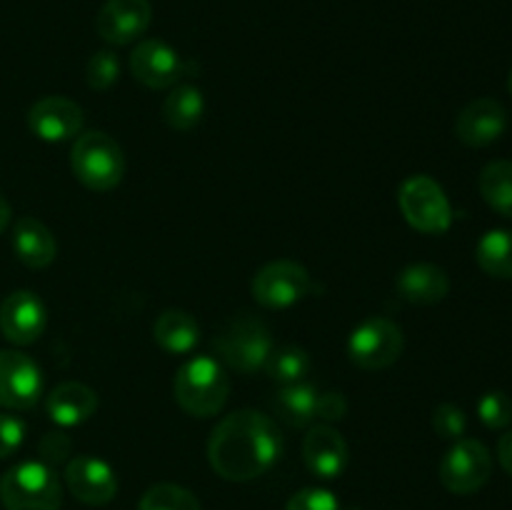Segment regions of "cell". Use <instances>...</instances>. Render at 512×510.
<instances>
[{"instance_id": "9", "label": "cell", "mask_w": 512, "mask_h": 510, "mask_svg": "<svg viewBox=\"0 0 512 510\" xmlns=\"http://www.w3.org/2000/svg\"><path fill=\"white\" fill-rule=\"evenodd\" d=\"M250 290L263 308L280 310L300 303L313 290V278L295 260H273L255 273Z\"/></svg>"}, {"instance_id": "14", "label": "cell", "mask_w": 512, "mask_h": 510, "mask_svg": "<svg viewBox=\"0 0 512 510\" xmlns=\"http://www.w3.org/2000/svg\"><path fill=\"white\" fill-rule=\"evenodd\" d=\"M65 485L83 505H108L118 493V475L105 460L75 455L65 465Z\"/></svg>"}, {"instance_id": "23", "label": "cell", "mask_w": 512, "mask_h": 510, "mask_svg": "<svg viewBox=\"0 0 512 510\" xmlns=\"http://www.w3.org/2000/svg\"><path fill=\"white\" fill-rule=\"evenodd\" d=\"M205 115V98L195 85H178L163 103V118L173 130H193Z\"/></svg>"}, {"instance_id": "30", "label": "cell", "mask_w": 512, "mask_h": 510, "mask_svg": "<svg viewBox=\"0 0 512 510\" xmlns=\"http://www.w3.org/2000/svg\"><path fill=\"white\" fill-rule=\"evenodd\" d=\"M433 428L440 438L445 440H460L468 430V418H465L463 410L453 403H440L433 410Z\"/></svg>"}, {"instance_id": "1", "label": "cell", "mask_w": 512, "mask_h": 510, "mask_svg": "<svg viewBox=\"0 0 512 510\" xmlns=\"http://www.w3.org/2000/svg\"><path fill=\"white\" fill-rule=\"evenodd\" d=\"M283 455V435L273 418L258 410L225 415L208 440L210 468L225 480L248 483L268 473Z\"/></svg>"}, {"instance_id": "4", "label": "cell", "mask_w": 512, "mask_h": 510, "mask_svg": "<svg viewBox=\"0 0 512 510\" xmlns=\"http://www.w3.org/2000/svg\"><path fill=\"white\" fill-rule=\"evenodd\" d=\"M0 500L5 510H60L63 485L48 463L25 460L0 478Z\"/></svg>"}, {"instance_id": "33", "label": "cell", "mask_w": 512, "mask_h": 510, "mask_svg": "<svg viewBox=\"0 0 512 510\" xmlns=\"http://www.w3.org/2000/svg\"><path fill=\"white\" fill-rule=\"evenodd\" d=\"M40 453H43V463H48L50 468L58 463H65V455L70 453V440L63 433H48L40 443Z\"/></svg>"}, {"instance_id": "31", "label": "cell", "mask_w": 512, "mask_h": 510, "mask_svg": "<svg viewBox=\"0 0 512 510\" xmlns=\"http://www.w3.org/2000/svg\"><path fill=\"white\" fill-rule=\"evenodd\" d=\"M285 510H340V500L325 488H303L288 500Z\"/></svg>"}, {"instance_id": "19", "label": "cell", "mask_w": 512, "mask_h": 510, "mask_svg": "<svg viewBox=\"0 0 512 510\" xmlns=\"http://www.w3.org/2000/svg\"><path fill=\"white\" fill-rule=\"evenodd\" d=\"M400 298L413 305H435L450 293V278L440 265L415 263L398 275Z\"/></svg>"}, {"instance_id": "11", "label": "cell", "mask_w": 512, "mask_h": 510, "mask_svg": "<svg viewBox=\"0 0 512 510\" xmlns=\"http://www.w3.org/2000/svg\"><path fill=\"white\" fill-rule=\"evenodd\" d=\"M85 125L83 108L75 100L63 95H48L40 98L28 110V128L35 138L45 143H65V140L80 135Z\"/></svg>"}, {"instance_id": "34", "label": "cell", "mask_w": 512, "mask_h": 510, "mask_svg": "<svg viewBox=\"0 0 512 510\" xmlns=\"http://www.w3.org/2000/svg\"><path fill=\"white\" fill-rule=\"evenodd\" d=\"M345 413H348V400L343 393L318 395V418L333 423V420H343Z\"/></svg>"}, {"instance_id": "15", "label": "cell", "mask_w": 512, "mask_h": 510, "mask_svg": "<svg viewBox=\"0 0 512 510\" xmlns=\"http://www.w3.org/2000/svg\"><path fill=\"white\" fill-rule=\"evenodd\" d=\"M48 310L30 290H15L0 303V330L15 345H30L45 333Z\"/></svg>"}, {"instance_id": "10", "label": "cell", "mask_w": 512, "mask_h": 510, "mask_svg": "<svg viewBox=\"0 0 512 510\" xmlns=\"http://www.w3.org/2000/svg\"><path fill=\"white\" fill-rule=\"evenodd\" d=\"M43 395V373L30 355L0 350V408L28 410Z\"/></svg>"}, {"instance_id": "24", "label": "cell", "mask_w": 512, "mask_h": 510, "mask_svg": "<svg viewBox=\"0 0 512 510\" xmlns=\"http://www.w3.org/2000/svg\"><path fill=\"white\" fill-rule=\"evenodd\" d=\"M475 260L493 278L512 280V230H488L475 248Z\"/></svg>"}, {"instance_id": "3", "label": "cell", "mask_w": 512, "mask_h": 510, "mask_svg": "<svg viewBox=\"0 0 512 510\" xmlns=\"http://www.w3.org/2000/svg\"><path fill=\"white\" fill-rule=\"evenodd\" d=\"M70 168L88 190L108 193L118 188L125 175L123 148L103 130H90L75 138L70 150Z\"/></svg>"}, {"instance_id": "18", "label": "cell", "mask_w": 512, "mask_h": 510, "mask_svg": "<svg viewBox=\"0 0 512 510\" xmlns=\"http://www.w3.org/2000/svg\"><path fill=\"white\" fill-rule=\"evenodd\" d=\"M45 408H48L53 423L73 428V425H83L85 420L93 418L98 410V395L83 383H60L48 393Z\"/></svg>"}, {"instance_id": "7", "label": "cell", "mask_w": 512, "mask_h": 510, "mask_svg": "<svg viewBox=\"0 0 512 510\" xmlns=\"http://www.w3.org/2000/svg\"><path fill=\"white\" fill-rule=\"evenodd\" d=\"M405 338L398 323L388 318H368L350 333L348 355L358 368L383 370L398 363Z\"/></svg>"}, {"instance_id": "32", "label": "cell", "mask_w": 512, "mask_h": 510, "mask_svg": "<svg viewBox=\"0 0 512 510\" xmlns=\"http://www.w3.org/2000/svg\"><path fill=\"white\" fill-rule=\"evenodd\" d=\"M25 433H28V428H25V423L18 415L0 413V460L18 453L25 440Z\"/></svg>"}, {"instance_id": "20", "label": "cell", "mask_w": 512, "mask_h": 510, "mask_svg": "<svg viewBox=\"0 0 512 510\" xmlns=\"http://www.w3.org/2000/svg\"><path fill=\"white\" fill-rule=\"evenodd\" d=\"M13 250L18 260L28 268H48L58 255V243L45 223L38 218H20L13 228Z\"/></svg>"}, {"instance_id": "2", "label": "cell", "mask_w": 512, "mask_h": 510, "mask_svg": "<svg viewBox=\"0 0 512 510\" xmlns=\"http://www.w3.org/2000/svg\"><path fill=\"white\" fill-rule=\"evenodd\" d=\"M175 400L193 418H213L223 410L230 393V378L223 363L210 355H198L180 365L173 383Z\"/></svg>"}, {"instance_id": "16", "label": "cell", "mask_w": 512, "mask_h": 510, "mask_svg": "<svg viewBox=\"0 0 512 510\" xmlns=\"http://www.w3.org/2000/svg\"><path fill=\"white\" fill-rule=\"evenodd\" d=\"M508 130V110L493 98H478L460 110L455 120V135L470 148H485L503 138Z\"/></svg>"}, {"instance_id": "25", "label": "cell", "mask_w": 512, "mask_h": 510, "mask_svg": "<svg viewBox=\"0 0 512 510\" xmlns=\"http://www.w3.org/2000/svg\"><path fill=\"white\" fill-rule=\"evenodd\" d=\"M480 195L495 213L512 218V163L493 160L480 173Z\"/></svg>"}, {"instance_id": "26", "label": "cell", "mask_w": 512, "mask_h": 510, "mask_svg": "<svg viewBox=\"0 0 512 510\" xmlns=\"http://www.w3.org/2000/svg\"><path fill=\"white\" fill-rule=\"evenodd\" d=\"M310 365L313 363H310L308 350L298 348V345H283V348H273L263 368L275 383L290 385L308 378Z\"/></svg>"}, {"instance_id": "28", "label": "cell", "mask_w": 512, "mask_h": 510, "mask_svg": "<svg viewBox=\"0 0 512 510\" xmlns=\"http://www.w3.org/2000/svg\"><path fill=\"white\" fill-rule=\"evenodd\" d=\"M120 75V60L113 50H98L90 55L88 65H85V80L93 90H108L110 85L118 83Z\"/></svg>"}, {"instance_id": "35", "label": "cell", "mask_w": 512, "mask_h": 510, "mask_svg": "<svg viewBox=\"0 0 512 510\" xmlns=\"http://www.w3.org/2000/svg\"><path fill=\"white\" fill-rule=\"evenodd\" d=\"M498 458H500V465H503V468L512 475V430H510V433H505L503 438H500Z\"/></svg>"}, {"instance_id": "5", "label": "cell", "mask_w": 512, "mask_h": 510, "mask_svg": "<svg viewBox=\"0 0 512 510\" xmlns=\"http://www.w3.org/2000/svg\"><path fill=\"white\" fill-rule=\"evenodd\" d=\"M220 358L238 373H255L273 353L268 325L255 315H238L215 338Z\"/></svg>"}, {"instance_id": "27", "label": "cell", "mask_w": 512, "mask_h": 510, "mask_svg": "<svg viewBox=\"0 0 512 510\" xmlns=\"http://www.w3.org/2000/svg\"><path fill=\"white\" fill-rule=\"evenodd\" d=\"M138 510H200V500L183 485L158 483L145 490Z\"/></svg>"}, {"instance_id": "17", "label": "cell", "mask_w": 512, "mask_h": 510, "mask_svg": "<svg viewBox=\"0 0 512 510\" xmlns=\"http://www.w3.org/2000/svg\"><path fill=\"white\" fill-rule=\"evenodd\" d=\"M303 460L310 473L318 478H340L350 460L348 443L333 425H313L303 440Z\"/></svg>"}, {"instance_id": "8", "label": "cell", "mask_w": 512, "mask_h": 510, "mask_svg": "<svg viewBox=\"0 0 512 510\" xmlns=\"http://www.w3.org/2000/svg\"><path fill=\"white\" fill-rule=\"evenodd\" d=\"M493 473L490 450L480 440L460 438L450 445L440 463V480L455 495L478 493Z\"/></svg>"}, {"instance_id": "21", "label": "cell", "mask_w": 512, "mask_h": 510, "mask_svg": "<svg viewBox=\"0 0 512 510\" xmlns=\"http://www.w3.org/2000/svg\"><path fill=\"white\" fill-rule=\"evenodd\" d=\"M153 338L165 353L185 355L198 345L200 325L185 310H165L153 325Z\"/></svg>"}, {"instance_id": "12", "label": "cell", "mask_w": 512, "mask_h": 510, "mask_svg": "<svg viewBox=\"0 0 512 510\" xmlns=\"http://www.w3.org/2000/svg\"><path fill=\"white\" fill-rule=\"evenodd\" d=\"M130 73L145 88H173L185 73L183 58L165 40H143L130 53Z\"/></svg>"}, {"instance_id": "37", "label": "cell", "mask_w": 512, "mask_h": 510, "mask_svg": "<svg viewBox=\"0 0 512 510\" xmlns=\"http://www.w3.org/2000/svg\"><path fill=\"white\" fill-rule=\"evenodd\" d=\"M508 88H510V95H512V70H510V80H508Z\"/></svg>"}, {"instance_id": "22", "label": "cell", "mask_w": 512, "mask_h": 510, "mask_svg": "<svg viewBox=\"0 0 512 510\" xmlns=\"http://www.w3.org/2000/svg\"><path fill=\"white\" fill-rule=\"evenodd\" d=\"M318 388L305 380L283 385L273 398V410L283 423L293 428H305L318 418Z\"/></svg>"}, {"instance_id": "6", "label": "cell", "mask_w": 512, "mask_h": 510, "mask_svg": "<svg viewBox=\"0 0 512 510\" xmlns=\"http://www.w3.org/2000/svg\"><path fill=\"white\" fill-rule=\"evenodd\" d=\"M398 205L405 220L425 235H440L453 225L448 195L430 175H413L405 180L398 190Z\"/></svg>"}, {"instance_id": "29", "label": "cell", "mask_w": 512, "mask_h": 510, "mask_svg": "<svg viewBox=\"0 0 512 510\" xmlns=\"http://www.w3.org/2000/svg\"><path fill=\"white\" fill-rule=\"evenodd\" d=\"M480 423L488 425L490 430H503L512 423V400L503 390H490L478 403Z\"/></svg>"}, {"instance_id": "13", "label": "cell", "mask_w": 512, "mask_h": 510, "mask_svg": "<svg viewBox=\"0 0 512 510\" xmlns=\"http://www.w3.org/2000/svg\"><path fill=\"white\" fill-rule=\"evenodd\" d=\"M153 20L150 0H108L95 18V30L110 45H130L143 38Z\"/></svg>"}, {"instance_id": "36", "label": "cell", "mask_w": 512, "mask_h": 510, "mask_svg": "<svg viewBox=\"0 0 512 510\" xmlns=\"http://www.w3.org/2000/svg\"><path fill=\"white\" fill-rule=\"evenodd\" d=\"M8 223H10V205H8V200L0 195V233L8 228Z\"/></svg>"}]
</instances>
